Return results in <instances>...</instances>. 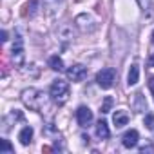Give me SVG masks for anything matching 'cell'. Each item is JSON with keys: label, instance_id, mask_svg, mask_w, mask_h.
Returning <instances> with one entry per match:
<instances>
[{"label": "cell", "instance_id": "obj_1", "mask_svg": "<svg viewBox=\"0 0 154 154\" xmlns=\"http://www.w3.org/2000/svg\"><path fill=\"white\" fill-rule=\"evenodd\" d=\"M22 102L31 111H42V107L45 103V98H44V93L42 91H38L35 87H29V89H24L22 91Z\"/></svg>", "mask_w": 154, "mask_h": 154}, {"label": "cell", "instance_id": "obj_2", "mask_svg": "<svg viewBox=\"0 0 154 154\" xmlns=\"http://www.w3.org/2000/svg\"><path fill=\"white\" fill-rule=\"evenodd\" d=\"M49 93H51V98L58 105H63L69 100V84L63 82V80H54L51 89H49Z\"/></svg>", "mask_w": 154, "mask_h": 154}, {"label": "cell", "instance_id": "obj_3", "mask_svg": "<svg viewBox=\"0 0 154 154\" xmlns=\"http://www.w3.org/2000/svg\"><path fill=\"white\" fill-rule=\"evenodd\" d=\"M114 78H116L114 69L112 67H105V69L98 71V74H96V84L102 89H111L112 84H114Z\"/></svg>", "mask_w": 154, "mask_h": 154}, {"label": "cell", "instance_id": "obj_4", "mask_svg": "<svg viewBox=\"0 0 154 154\" xmlns=\"http://www.w3.org/2000/svg\"><path fill=\"white\" fill-rule=\"evenodd\" d=\"M87 76V69L84 67V65H80V63H76V65H71L69 69H67V78L71 80V82H82L84 78Z\"/></svg>", "mask_w": 154, "mask_h": 154}, {"label": "cell", "instance_id": "obj_5", "mask_svg": "<svg viewBox=\"0 0 154 154\" xmlns=\"http://www.w3.org/2000/svg\"><path fill=\"white\" fill-rule=\"evenodd\" d=\"M76 120H78V123L82 127H87L93 122V111L89 107H85V105L78 107V111H76Z\"/></svg>", "mask_w": 154, "mask_h": 154}, {"label": "cell", "instance_id": "obj_6", "mask_svg": "<svg viewBox=\"0 0 154 154\" xmlns=\"http://www.w3.org/2000/svg\"><path fill=\"white\" fill-rule=\"evenodd\" d=\"M138 140H140L138 131H136V129H131V131H127V132L123 134L122 143H123V147H125V149H134V147L138 145Z\"/></svg>", "mask_w": 154, "mask_h": 154}, {"label": "cell", "instance_id": "obj_7", "mask_svg": "<svg viewBox=\"0 0 154 154\" xmlns=\"http://www.w3.org/2000/svg\"><path fill=\"white\" fill-rule=\"evenodd\" d=\"M13 62H15V65H22V62H24V45H22L20 38L13 45Z\"/></svg>", "mask_w": 154, "mask_h": 154}, {"label": "cell", "instance_id": "obj_8", "mask_svg": "<svg viewBox=\"0 0 154 154\" xmlns=\"http://www.w3.org/2000/svg\"><path fill=\"white\" fill-rule=\"evenodd\" d=\"M96 134H98L100 140H107V138L111 136V131H109V125H107L105 120H100V122L96 123Z\"/></svg>", "mask_w": 154, "mask_h": 154}, {"label": "cell", "instance_id": "obj_9", "mask_svg": "<svg viewBox=\"0 0 154 154\" xmlns=\"http://www.w3.org/2000/svg\"><path fill=\"white\" fill-rule=\"evenodd\" d=\"M112 122H114L116 127H125L129 123V114L125 111H116L114 116H112Z\"/></svg>", "mask_w": 154, "mask_h": 154}, {"label": "cell", "instance_id": "obj_10", "mask_svg": "<svg viewBox=\"0 0 154 154\" xmlns=\"http://www.w3.org/2000/svg\"><path fill=\"white\" fill-rule=\"evenodd\" d=\"M18 140H20V143L22 145H29L31 143V140H33V127H24L20 132H18Z\"/></svg>", "mask_w": 154, "mask_h": 154}, {"label": "cell", "instance_id": "obj_11", "mask_svg": "<svg viewBox=\"0 0 154 154\" xmlns=\"http://www.w3.org/2000/svg\"><path fill=\"white\" fill-rule=\"evenodd\" d=\"M138 80H140V67L138 65H131L129 74H127V84L129 85H136Z\"/></svg>", "mask_w": 154, "mask_h": 154}, {"label": "cell", "instance_id": "obj_12", "mask_svg": "<svg viewBox=\"0 0 154 154\" xmlns=\"http://www.w3.org/2000/svg\"><path fill=\"white\" fill-rule=\"evenodd\" d=\"M49 67H51L53 71H58V72H60V71H63V60L54 54V56L49 58Z\"/></svg>", "mask_w": 154, "mask_h": 154}, {"label": "cell", "instance_id": "obj_13", "mask_svg": "<svg viewBox=\"0 0 154 154\" xmlns=\"http://www.w3.org/2000/svg\"><path fill=\"white\" fill-rule=\"evenodd\" d=\"M111 107H112V98H111V96H105V100H103V103H102V107H100V112H102V114H107V112L111 111Z\"/></svg>", "mask_w": 154, "mask_h": 154}, {"label": "cell", "instance_id": "obj_14", "mask_svg": "<svg viewBox=\"0 0 154 154\" xmlns=\"http://www.w3.org/2000/svg\"><path fill=\"white\" fill-rule=\"evenodd\" d=\"M13 152V147L8 140H0V154H9Z\"/></svg>", "mask_w": 154, "mask_h": 154}, {"label": "cell", "instance_id": "obj_15", "mask_svg": "<svg viewBox=\"0 0 154 154\" xmlns=\"http://www.w3.org/2000/svg\"><path fill=\"white\" fill-rule=\"evenodd\" d=\"M136 100H138V103H136V111H138V112H143V111L147 109V103L141 102V94H140V93L136 94Z\"/></svg>", "mask_w": 154, "mask_h": 154}, {"label": "cell", "instance_id": "obj_16", "mask_svg": "<svg viewBox=\"0 0 154 154\" xmlns=\"http://www.w3.org/2000/svg\"><path fill=\"white\" fill-rule=\"evenodd\" d=\"M145 125H147V129H152V127H154V114H147Z\"/></svg>", "mask_w": 154, "mask_h": 154}, {"label": "cell", "instance_id": "obj_17", "mask_svg": "<svg viewBox=\"0 0 154 154\" xmlns=\"http://www.w3.org/2000/svg\"><path fill=\"white\" fill-rule=\"evenodd\" d=\"M138 4L141 6V9H149V6H150V0H138Z\"/></svg>", "mask_w": 154, "mask_h": 154}, {"label": "cell", "instance_id": "obj_18", "mask_svg": "<svg viewBox=\"0 0 154 154\" xmlns=\"http://www.w3.org/2000/svg\"><path fill=\"white\" fill-rule=\"evenodd\" d=\"M2 42H8V31H2Z\"/></svg>", "mask_w": 154, "mask_h": 154}, {"label": "cell", "instance_id": "obj_19", "mask_svg": "<svg viewBox=\"0 0 154 154\" xmlns=\"http://www.w3.org/2000/svg\"><path fill=\"white\" fill-rule=\"evenodd\" d=\"M149 87H150V91H152V94H154V78L150 80V84H149Z\"/></svg>", "mask_w": 154, "mask_h": 154}, {"label": "cell", "instance_id": "obj_20", "mask_svg": "<svg viewBox=\"0 0 154 154\" xmlns=\"http://www.w3.org/2000/svg\"><path fill=\"white\" fill-rule=\"evenodd\" d=\"M150 65H154V56H152V58H150Z\"/></svg>", "mask_w": 154, "mask_h": 154}, {"label": "cell", "instance_id": "obj_21", "mask_svg": "<svg viewBox=\"0 0 154 154\" xmlns=\"http://www.w3.org/2000/svg\"><path fill=\"white\" fill-rule=\"evenodd\" d=\"M152 42H154V33H152Z\"/></svg>", "mask_w": 154, "mask_h": 154}]
</instances>
